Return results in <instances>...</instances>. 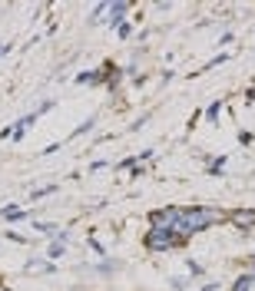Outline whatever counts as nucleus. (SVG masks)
Segmentation results:
<instances>
[{"label": "nucleus", "mask_w": 255, "mask_h": 291, "mask_svg": "<svg viewBox=\"0 0 255 291\" xmlns=\"http://www.w3.org/2000/svg\"><path fill=\"white\" fill-rule=\"evenodd\" d=\"M222 212L219 209H205V205H199V209H182L179 212V222H176V228H172V235L179 238H189L196 235V232H202V228H209L212 222H222Z\"/></svg>", "instance_id": "f257e3e1"}, {"label": "nucleus", "mask_w": 255, "mask_h": 291, "mask_svg": "<svg viewBox=\"0 0 255 291\" xmlns=\"http://www.w3.org/2000/svg\"><path fill=\"white\" fill-rule=\"evenodd\" d=\"M179 212H182V209L156 212V215H153V228H156V232H172V228H176V222H179Z\"/></svg>", "instance_id": "f03ea898"}, {"label": "nucleus", "mask_w": 255, "mask_h": 291, "mask_svg": "<svg viewBox=\"0 0 255 291\" xmlns=\"http://www.w3.org/2000/svg\"><path fill=\"white\" fill-rule=\"evenodd\" d=\"M176 245V238H172V232H149L146 235V248H153V252H166V248H172Z\"/></svg>", "instance_id": "7ed1b4c3"}, {"label": "nucleus", "mask_w": 255, "mask_h": 291, "mask_svg": "<svg viewBox=\"0 0 255 291\" xmlns=\"http://www.w3.org/2000/svg\"><path fill=\"white\" fill-rule=\"evenodd\" d=\"M0 215L10 218V222H17V218H27V212H23L20 205H7V209H0Z\"/></svg>", "instance_id": "20e7f679"}, {"label": "nucleus", "mask_w": 255, "mask_h": 291, "mask_svg": "<svg viewBox=\"0 0 255 291\" xmlns=\"http://www.w3.org/2000/svg\"><path fill=\"white\" fill-rule=\"evenodd\" d=\"M106 10H109V14H113V20H119V17H123V14H126V10H129V7H126V3H109Z\"/></svg>", "instance_id": "39448f33"}, {"label": "nucleus", "mask_w": 255, "mask_h": 291, "mask_svg": "<svg viewBox=\"0 0 255 291\" xmlns=\"http://www.w3.org/2000/svg\"><path fill=\"white\" fill-rule=\"evenodd\" d=\"M93 123H96V119H86V123H83V126L76 129V132H73V136H83V132H90V129H93Z\"/></svg>", "instance_id": "423d86ee"}, {"label": "nucleus", "mask_w": 255, "mask_h": 291, "mask_svg": "<svg viewBox=\"0 0 255 291\" xmlns=\"http://www.w3.org/2000/svg\"><path fill=\"white\" fill-rule=\"evenodd\" d=\"M205 116L216 119V116H219V103H209V106H205Z\"/></svg>", "instance_id": "0eeeda50"}, {"label": "nucleus", "mask_w": 255, "mask_h": 291, "mask_svg": "<svg viewBox=\"0 0 255 291\" xmlns=\"http://www.w3.org/2000/svg\"><path fill=\"white\" fill-rule=\"evenodd\" d=\"M238 225H255V215H236Z\"/></svg>", "instance_id": "6e6552de"}, {"label": "nucleus", "mask_w": 255, "mask_h": 291, "mask_svg": "<svg viewBox=\"0 0 255 291\" xmlns=\"http://www.w3.org/2000/svg\"><path fill=\"white\" fill-rule=\"evenodd\" d=\"M3 53H7V47H3V43H0V56H3Z\"/></svg>", "instance_id": "1a4fd4ad"}, {"label": "nucleus", "mask_w": 255, "mask_h": 291, "mask_svg": "<svg viewBox=\"0 0 255 291\" xmlns=\"http://www.w3.org/2000/svg\"><path fill=\"white\" fill-rule=\"evenodd\" d=\"M252 258H255V255H252Z\"/></svg>", "instance_id": "9d476101"}]
</instances>
